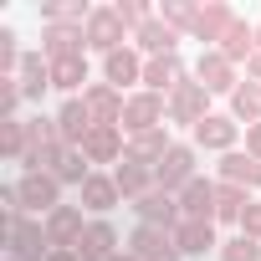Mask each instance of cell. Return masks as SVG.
I'll use <instances>...</instances> for the list:
<instances>
[{"label": "cell", "mask_w": 261, "mask_h": 261, "mask_svg": "<svg viewBox=\"0 0 261 261\" xmlns=\"http://www.w3.org/2000/svg\"><path fill=\"white\" fill-rule=\"evenodd\" d=\"M108 261H134V256H128V251H118V256H108Z\"/></svg>", "instance_id": "7bdbcfd3"}, {"label": "cell", "mask_w": 261, "mask_h": 261, "mask_svg": "<svg viewBox=\"0 0 261 261\" xmlns=\"http://www.w3.org/2000/svg\"><path fill=\"white\" fill-rule=\"evenodd\" d=\"M87 82V57H62V62H51V87H62V92H77ZM87 92V87H82Z\"/></svg>", "instance_id": "1f68e13d"}, {"label": "cell", "mask_w": 261, "mask_h": 261, "mask_svg": "<svg viewBox=\"0 0 261 261\" xmlns=\"http://www.w3.org/2000/svg\"><path fill=\"white\" fill-rule=\"evenodd\" d=\"M241 139V123L230 113H210L200 128H195V149H215V154H230Z\"/></svg>", "instance_id": "9a60e30c"}, {"label": "cell", "mask_w": 261, "mask_h": 261, "mask_svg": "<svg viewBox=\"0 0 261 261\" xmlns=\"http://www.w3.org/2000/svg\"><path fill=\"white\" fill-rule=\"evenodd\" d=\"M82 205H57L51 215H46V241H51V251H77V241H82Z\"/></svg>", "instance_id": "5bb4252c"}, {"label": "cell", "mask_w": 261, "mask_h": 261, "mask_svg": "<svg viewBox=\"0 0 261 261\" xmlns=\"http://www.w3.org/2000/svg\"><path fill=\"white\" fill-rule=\"evenodd\" d=\"M256 51H261V21H256Z\"/></svg>", "instance_id": "ee69618b"}, {"label": "cell", "mask_w": 261, "mask_h": 261, "mask_svg": "<svg viewBox=\"0 0 261 261\" xmlns=\"http://www.w3.org/2000/svg\"><path fill=\"white\" fill-rule=\"evenodd\" d=\"M6 261H16V256H6Z\"/></svg>", "instance_id": "f6af8a7d"}, {"label": "cell", "mask_w": 261, "mask_h": 261, "mask_svg": "<svg viewBox=\"0 0 261 261\" xmlns=\"http://www.w3.org/2000/svg\"><path fill=\"white\" fill-rule=\"evenodd\" d=\"M144 62H149V57H144L139 46H118L113 57H102V82L118 87V92H123L128 82H144Z\"/></svg>", "instance_id": "4fadbf2b"}, {"label": "cell", "mask_w": 261, "mask_h": 261, "mask_svg": "<svg viewBox=\"0 0 261 261\" xmlns=\"http://www.w3.org/2000/svg\"><path fill=\"white\" fill-rule=\"evenodd\" d=\"M21 51H16V31H0V77H16L21 72Z\"/></svg>", "instance_id": "74e56055"}, {"label": "cell", "mask_w": 261, "mask_h": 261, "mask_svg": "<svg viewBox=\"0 0 261 261\" xmlns=\"http://www.w3.org/2000/svg\"><path fill=\"white\" fill-rule=\"evenodd\" d=\"M41 57L46 62L87 57V26H41Z\"/></svg>", "instance_id": "9c48e42d"}, {"label": "cell", "mask_w": 261, "mask_h": 261, "mask_svg": "<svg viewBox=\"0 0 261 261\" xmlns=\"http://www.w3.org/2000/svg\"><path fill=\"white\" fill-rule=\"evenodd\" d=\"M82 154H87V164H123V154H128V144H123V128H92L87 134V144H82Z\"/></svg>", "instance_id": "ffe728a7"}, {"label": "cell", "mask_w": 261, "mask_h": 261, "mask_svg": "<svg viewBox=\"0 0 261 261\" xmlns=\"http://www.w3.org/2000/svg\"><path fill=\"white\" fill-rule=\"evenodd\" d=\"M16 82H21V97H26V102H41V97H46V87H51V62H46L41 51H26V62H21Z\"/></svg>", "instance_id": "7402d4cb"}, {"label": "cell", "mask_w": 261, "mask_h": 261, "mask_svg": "<svg viewBox=\"0 0 261 261\" xmlns=\"http://www.w3.org/2000/svg\"><path fill=\"white\" fill-rule=\"evenodd\" d=\"M113 11L123 16V26H134V31H139L144 21H154V16H159V11H149V6H144V0H118Z\"/></svg>", "instance_id": "f35d334b"}, {"label": "cell", "mask_w": 261, "mask_h": 261, "mask_svg": "<svg viewBox=\"0 0 261 261\" xmlns=\"http://www.w3.org/2000/svg\"><path fill=\"white\" fill-rule=\"evenodd\" d=\"M82 102H87V113H92V123L97 128H123V92L118 87H108V82H92L87 92H82Z\"/></svg>", "instance_id": "8fae6325"}, {"label": "cell", "mask_w": 261, "mask_h": 261, "mask_svg": "<svg viewBox=\"0 0 261 261\" xmlns=\"http://www.w3.org/2000/svg\"><path fill=\"white\" fill-rule=\"evenodd\" d=\"M185 82H190V77H185L179 51H174V57H149V62H144V92H159V97L169 92V97H174Z\"/></svg>", "instance_id": "30bf717a"}, {"label": "cell", "mask_w": 261, "mask_h": 261, "mask_svg": "<svg viewBox=\"0 0 261 261\" xmlns=\"http://www.w3.org/2000/svg\"><path fill=\"white\" fill-rule=\"evenodd\" d=\"M190 179H195V144H174V149L154 164V185H159L164 195H179Z\"/></svg>", "instance_id": "7a4b0ae2"}, {"label": "cell", "mask_w": 261, "mask_h": 261, "mask_svg": "<svg viewBox=\"0 0 261 261\" xmlns=\"http://www.w3.org/2000/svg\"><path fill=\"white\" fill-rule=\"evenodd\" d=\"M6 256H16V261H46V256H51V241H46V220L6 215Z\"/></svg>", "instance_id": "6da1fadb"}, {"label": "cell", "mask_w": 261, "mask_h": 261, "mask_svg": "<svg viewBox=\"0 0 261 261\" xmlns=\"http://www.w3.org/2000/svg\"><path fill=\"white\" fill-rule=\"evenodd\" d=\"M230 67H241V62H251V51H256V26H246V21H236L230 31H225V41L215 46Z\"/></svg>", "instance_id": "f1b7e54d"}, {"label": "cell", "mask_w": 261, "mask_h": 261, "mask_svg": "<svg viewBox=\"0 0 261 261\" xmlns=\"http://www.w3.org/2000/svg\"><path fill=\"white\" fill-rule=\"evenodd\" d=\"M92 6L87 0H46L41 6V26H87Z\"/></svg>", "instance_id": "83f0119b"}, {"label": "cell", "mask_w": 261, "mask_h": 261, "mask_svg": "<svg viewBox=\"0 0 261 261\" xmlns=\"http://www.w3.org/2000/svg\"><path fill=\"white\" fill-rule=\"evenodd\" d=\"M236 21H241V16H236L230 6L210 0V6H200V16H195V31H190V36H195V41H210V46H220V41H225V31H230Z\"/></svg>", "instance_id": "ac0fdd59"}, {"label": "cell", "mask_w": 261, "mask_h": 261, "mask_svg": "<svg viewBox=\"0 0 261 261\" xmlns=\"http://www.w3.org/2000/svg\"><path fill=\"white\" fill-rule=\"evenodd\" d=\"M169 118H174V123H185L190 134H195V128H200V123L210 118V92H205V87H200V82L190 77V82H185V87H179V92L169 97Z\"/></svg>", "instance_id": "ba28073f"}, {"label": "cell", "mask_w": 261, "mask_h": 261, "mask_svg": "<svg viewBox=\"0 0 261 261\" xmlns=\"http://www.w3.org/2000/svg\"><path fill=\"white\" fill-rule=\"evenodd\" d=\"M123 36H128L123 16H118L113 6H97V11H92V21H87V51H102V57H113L118 46H128Z\"/></svg>", "instance_id": "277c9868"}, {"label": "cell", "mask_w": 261, "mask_h": 261, "mask_svg": "<svg viewBox=\"0 0 261 261\" xmlns=\"http://www.w3.org/2000/svg\"><path fill=\"white\" fill-rule=\"evenodd\" d=\"M57 179L82 190V185L92 179V164H87V154H82V149H67V154H62V164H57Z\"/></svg>", "instance_id": "d6a6232c"}, {"label": "cell", "mask_w": 261, "mask_h": 261, "mask_svg": "<svg viewBox=\"0 0 261 261\" xmlns=\"http://www.w3.org/2000/svg\"><path fill=\"white\" fill-rule=\"evenodd\" d=\"M139 210V225H159V230H179V195H164V190H149L144 200H134Z\"/></svg>", "instance_id": "7c38bea8"}, {"label": "cell", "mask_w": 261, "mask_h": 261, "mask_svg": "<svg viewBox=\"0 0 261 261\" xmlns=\"http://www.w3.org/2000/svg\"><path fill=\"white\" fill-rule=\"evenodd\" d=\"M246 154L261 164V123H256V128H246Z\"/></svg>", "instance_id": "60d3db41"}, {"label": "cell", "mask_w": 261, "mask_h": 261, "mask_svg": "<svg viewBox=\"0 0 261 261\" xmlns=\"http://www.w3.org/2000/svg\"><path fill=\"white\" fill-rule=\"evenodd\" d=\"M149 128H164V97L159 92H134L123 102V134L139 139V134H149Z\"/></svg>", "instance_id": "3957f363"}, {"label": "cell", "mask_w": 261, "mask_h": 261, "mask_svg": "<svg viewBox=\"0 0 261 261\" xmlns=\"http://www.w3.org/2000/svg\"><path fill=\"white\" fill-rule=\"evenodd\" d=\"M77 256H82V261H108V256H118V230H113L108 220H87V230H82V241H77Z\"/></svg>", "instance_id": "cb8c5ba5"}, {"label": "cell", "mask_w": 261, "mask_h": 261, "mask_svg": "<svg viewBox=\"0 0 261 261\" xmlns=\"http://www.w3.org/2000/svg\"><path fill=\"white\" fill-rule=\"evenodd\" d=\"M92 128H97V123H92L87 102H82V97H67L62 113H57V134H62V144H67V149H82Z\"/></svg>", "instance_id": "2e32d148"}, {"label": "cell", "mask_w": 261, "mask_h": 261, "mask_svg": "<svg viewBox=\"0 0 261 261\" xmlns=\"http://www.w3.org/2000/svg\"><path fill=\"white\" fill-rule=\"evenodd\" d=\"M195 82H200V87H205L210 97H215V92H225V97H230V92L241 87L236 67H230V62H225V57H220L215 46H205V51H200V62H195Z\"/></svg>", "instance_id": "52a82bcc"}, {"label": "cell", "mask_w": 261, "mask_h": 261, "mask_svg": "<svg viewBox=\"0 0 261 261\" xmlns=\"http://www.w3.org/2000/svg\"><path fill=\"white\" fill-rule=\"evenodd\" d=\"M0 149H6V159H26V123L16 118V123H0Z\"/></svg>", "instance_id": "e575fe53"}, {"label": "cell", "mask_w": 261, "mask_h": 261, "mask_svg": "<svg viewBox=\"0 0 261 261\" xmlns=\"http://www.w3.org/2000/svg\"><path fill=\"white\" fill-rule=\"evenodd\" d=\"M220 179L225 185H241V190H261V164L251 154L230 149V154H220Z\"/></svg>", "instance_id": "d4e9b609"}, {"label": "cell", "mask_w": 261, "mask_h": 261, "mask_svg": "<svg viewBox=\"0 0 261 261\" xmlns=\"http://www.w3.org/2000/svg\"><path fill=\"white\" fill-rule=\"evenodd\" d=\"M220 261H261V241L230 236V241H220Z\"/></svg>", "instance_id": "d590c367"}, {"label": "cell", "mask_w": 261, "mask_h": 261, "mask_svg": "<svg viewBox=\"0 0 261 261\" xmlns=\"http://www.w3.org/2000/svg\"><path fill=\"white\" fill-rule=\"evenodd\" d=\"M118 200H123V195H118V179H113V174H92V179L82 185V210H92V215H108Z\"/></svg>", "instance_id": "484cf974"}, {"label": "cell", "mask_w": 261, "mask_h": 261, "mask_svg": "<svg viewBox=\"0 0 261 261\" xmlns=\"http://www.w3.org/2000/svg\"><path fill=\"white\" fill-rule=\"evenodd\" d=\"M174 246H179V256H205V251H220V241H215V220H179Z\"/></svg>", "instance_id": "603a6c76"}, {"label": "cell", "mask_w": 261, "mask_h": 261, "mask_svg": "<svg viewBox=\"0 0 261 261\" xmlns=\"http://www.w3.org/2000/svg\"><path fill=\"white\" fill-rule=\"evenodd\" d=\"M134 46H139L144 57H174V46H179V31H174V26H164V21L154 16V21H144V26L134 31Z\"/></svg>", "instance_id": "44dd1931"}, {"label": "cell", "mask_w": 261, "mask_h": 261, "mask_svg": "<svg viewBox=\"0 0 261 261\" xmlns=\"http://www.w3.org/2000/svg\"><path fill=\"white\" fill-rule=\"evenodd\" d=\"M179 215H185V220H215V179L195 174V179L179 190Z\"/></svg>", "instance_id": "d6986e66"}, {"label": "cell", "mask_w": 261, "mask_h": 261, "mask_svg": "<svg viewBox=\"0 0 261 261\" xmlns=\"http://www.w3.org/2000/svg\"><path fill=\"white\" fill-rule=\"evenodd\" d=\"M128 256H134V261H179L174 230H159V225H139L134 236H128Z\"/></svg>", "instance_id": "8992f818"}, {"label": "cell", "mask_w": 261, "mask_h": 261, "mask_svg": "<svg viewBox=\"0 0 261 261\" xmlns=\"http://www.w3.org/2000/svg\"><path fill=\"white\" fill-rule=\"evenodd\" d=\"M174 149V139H169V128H149V134H139V139H128V154L134 159H144V164H159L164 154Z\"/></svg>", "instance_id": "f546056e"}, {"label": "cell", "mask_w": 261, "mask_h": 261, "mask_svg": "<svg viewBox=\"0 0 261 261\" xmlns=\"http://www.w3.org/2000/svg\"><path fill=\"white\" fill-rule=\"evenodd\" d=\"M16 195H21V210L51 215V210L62 205V179H57V174H21V179H16Z\"/></svg>", "instance_id": "5b68a950"}, {"label": "cell", "mask_w": 261, "mask_h": 261, "mask_svg": "<svg viewBox=\"0 0 261 261\" xmlns=\"http://www.w3.org/2000/svg\"><path fill=\"white\" fill-rule=\"evenodd\" d=\"M113 179H118V195H123V200H144L149 190H159V185H154V164H144V159H134V154H123V164L113 169Z\"/></svg>", "instance_id": "e0dca14e"}, {"label": "cell", "mask_w": 261, "mask_h": 261, "mask_svg": "<svg viewBox=\"0 0 261 261\" xmlns=\"http://www.w3.org/2000/svg\"><path fill=\"white\" fill-rule=\"evenodd\" d=\"M230 118L246 123V128L261 123V87H256V82H241V87L230 92Z\"/></svg>", "instance_id": "4dcf8cb0"}, {"label": "cell", "mask_w": 261, "mask_h": 261, "mask_svg": "<svg viewBox=\"0 0 261 261\" xmlns=\"http://www.w3.org/2000/svg\"><path fill=\"white\" fill-rule=\"evenodd\" d=\"M241 236L261 241V205H256V200H251V205H246V215H241Z\"/></svg>", "instance_id": "ab89813d"}, {"label": "cell", "mask_w": 261, "mask_h": 261, "mask_svg": "<svg viewBox=\"0 0 261 261\" xmlns=\"http://www.w3.org/2000/svg\"><path fill=\"white\" fill-rule=\"evenodd\" d=\"M46 261H82V256H77V251H72V246H67V251H51V256H46Z\"/></svg>", "instance_id": "b9f144b4"}, {"label": "cell", "mask_w": 261, "mask_h": 261, "mask_svg": "<svg viewBox=\"0 0 261 261\" xmlns=\"http://www.w3.org/2000/svg\"><path fill=\"white\" fill-rule=\"evenodd\" d=\"M21 82L16 77H0V113H6V118H0V123H16V113H21Z\"/></svg>", "instance_id": "8d00e7d4"}, {"label": "cell", "mask_w": 261, "mask_h": 261, "mask_svg": "<svg viewBox=\"0 0 261 261\" xmlns=\"http://www.w3.org/2000/svg\"><path fill=\"white\" fill-rule=\"evenodd\" d=\"M246 205H251V190H241V185H225V179H215V220H225V225H241Z\"/></svg>", "instance_id": "4316f807"}, {"label": "cell", "mask_w": 261, "mask_h": 261, "mask_svg": "<svg viewBox=\"0 0 261 261\" xmlns=\"http://www.w3.org/2000/svg\"><path fill=\"white\" fill-rule=\"evenodd\" d=\"M195 16H200V6H190V0H164V11H159V21L174 31H195Z\"/></svg>", "instance_id": "836d02e7"}]
</instances>
